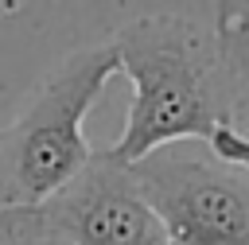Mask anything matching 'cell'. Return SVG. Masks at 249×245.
I'll list each match as a JSON object with an SVG mask.
<instances>
[{
  "mask_svg": "<svg viewBox=\"0 0 249 245\" xmlns=\"http://www.w3.org/2000/svg\"><path fill=\"white\" fill-rule=\"evenodd\" d=\"M132 105L113 159L136 163L179 140H210L249 97V31L237 12H148L113 39Z\"/></svg>",
  "mask_w": 249,
  "mask_h": 245,
  "instance_id": "obj_1",
  "label": "cell"
},
{
  "mask_svg": "<svg viewBox=\"0 0 249 245\" xmlns=\"http://www.w3.org/2000/svg\"><path fill=\"white\" fill-rule=\"evenodd\" d=\"M117 70L113 43H97L62 58L31 89L0 128V206H43L89 163L82 121Z\"/></svg>",
  "mask_w": 249,
  "mask_h": 245,
  "instance_id": "obj_2",
  "label": "cell"
},
{
  "mask_svg": "<svg viewBox=\"0 0 249 245\" xmlns=\"http://www.w3.org/2000/svg\"><path fill=\"white\" fill-rule=\"evenodd\" d=\"M167 245H249V167L206 140H179L128 163Z\"/></svg>",
  "mask_w": 249,
  "mask_h": 245,
  "instance_id": "obj_3",
  "label": "cell"
},
{
  "mask_svg": "<svg viewBox=\"0 0 249 245\" xmlns=\"http://www.w3.org/2000/svg\"><path fill=\"white\" fill-rule=\"evenodd\" d=\"M39 210L66 245H167L132 167L109 152H93L89 163Z\"/></svg>",
  "mask_w": 249,
  "mask_h": 245,
  "instance_id": "obj_4",
  "label": "cell"
},
{
  "mask_svg": "<svg viewBox=\"0 0 249 245\" xmlns=\"http://www.w3.org/2000/svg\"><path fill=\"white\" fill-rule=\"evenodd\" d=\"M0 245H66L39 206H0Z\"/></svg>",
  "mask_w": 249,
  "mask_h": 245,
  "instance_id": "obj_5",
  "label": "cell"
},
{
  "mask_svg": "<svg viewBox=\"0 0 249 245\" xmlns=\"http://www.w3.org/2000/svg\"><path fill=\"white\" fill-rule=\"evenodd\" d=\"M206 144L214 148V156H218V159L237 163V167H249V136H245V132H237L233 124H222Z\"/></svg>",
  "mask_w": 249,
  "mask_h": 245,
  "instance_id": "obj_6",
  "label": "cell"
},
{
  "mask_svg": "<svg viewBox=\"0 0 249 245\" xmlns=\"http://www.w3.org/2000/svg\"><path fill=\"white\" fill-rule=\"evenodd\" d=\"M233 128H237V132H245V136H249V97H245V105H241V109H237V121H233Z\"/></svg>",
  "mask_w": 249,
  "mask_h": 245,
  "instance_id": "obj_7",
  "label": "cell"
}]
</instances>
